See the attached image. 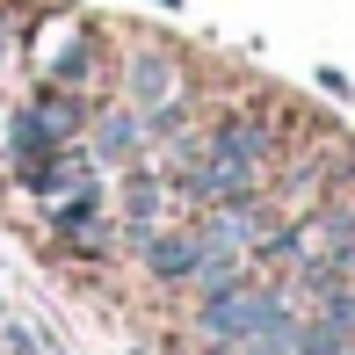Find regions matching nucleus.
<instances>
[{
    "label": "nucleus",
    "mask_w": 355,
    "mask_h": 355,
    "mask_svg": "<svg viewBox=\"0 0 355 355\" xmlns=\"http://www.w3.org/2000/svg\"><path fill=\"white\" fill-rule=\"evenodd\" d=\"M218 355H304V319L283 312V319H268L261 334H247V341H232V348H218Z\"/></svg>",
    "instance_id": "1a4fd4ad"
},
{
    "label": "nucleus",
    "mask_w": 355,
    "mask_h": 355,
    "mask_svg": "<svg viewBox=\"0 0 355 355\" xmlns=\"http://www.w3.org/2000/svg\"><path fill=\"white\" fill-rule=\"evenodd\" d=\"M189 232L203 239V254H247V261H254V247H261V232H268V211L254 196H218V203L196 211Z\"/></svg>",
    "instance_id": "f03ea898"
},
{
    "label": "nucleus",
    "mask_w": 355,
    "mask_h": 355,
    "mask_svg": "<svg viewBox=\"0 0 355 355\" xmlns=\"http://www.w3.org/2000/svg\"><path fill=\"white\" fill-rule=\"evenodd\" d=\"M94 225H102V182H94V189H73V196L51 203V232L58 239H80V232H94Z\"/></svg>",
    "instance_id": "9d476101"
},
{
    "label": "nucleus",
    "mask_w": 355,
    "mask_h": 355,
    "mask_svg": "<svg viewBox=\"0 0 355 355\" xmlns=\"http://www.w3.org/2000/svg\"><path fill=\"white\" fill-rule=\"evenodd\" d=\"M8 58H15V22L0 15V73H8Z\"/></svg>",
    "instance_id": "ddd939ff"
},
{
    "label": "nucleus",
    "mask_w": 355,
    "mask_h": 355,
    "mask_svg": "<svg viewBox=\"0 0 355 355\" xmlns=\"http://www.w3.org/2000/svg\"><path fill=\"white\" fill-rule=\"evenodd\" d=\"M138 254H145V276H153L159 290H174V283H189V276H196V261H203V239L189 232V225H182V232H167V225H159V232L145 239Z\"/></svg>",
    "instance_id": "39448f33"
},
{
    "label": "nucleus",
    "mask_w": 355,
    "mask_h": 355,
    "mask_svg": "<svg viewBox=\"0 0 355 355\" xmlns=\"http://www.w3.org/2000/svg\"><path fill=\"white\" fill-rule=\"evenodd\" d=\"M80 145H87L102 167H131L138 145H145V116H138V109H102V116H87Z\"/></svg>",
    "instance_id": "20e7f679"
},
{
    "label": "nucleus",
    "mask_w": 355,
    "mask_h": 355,
    "mask_svg": "<svg viewBox=\"0 0 355 355\" xmlns=\"http://www.w3.org/2000/svg\"><path fill=\"white\" fill-rule=\"evenodd\" d=\"M167 8H182V0H167Z\"/></svg>",
    "instance_id": "2eb2a0df"
},
{
    "label": "nucleus",
    "mask_w": 355,
    "mask_h": 355,
    "mask_svg": "<svg viewBox=\"0 0 355 355\" xmlns=\"http://www.w3.org/2000/svg\"><path fill=\"white\" fill-rule=\"evenodd\" d=\"M232 283H247V254H203L196 276H189L196 297H218V290H232Z\"/></svg>",
    "instance_id": "9b49d317"
},
{
    "label": "nucleus",
    "mask_w": 355,
    "mask_h": 355,
    "mask_svg": "<svg viewBox=\"0 0 355 355\" xmlns=\"http://www.w3.org/2000/svg\"><path fill=\"white\" fill-rule=\"evenodd\" d=\"M283 312H297V297L290 290H276V283H232V290H218V297H203L196 304V341L203 348H232V341H247V334H261L268 319H283Z\"/></svg>",
    "instance_id": "f257e3e1"
},
{
    "label": "nucleus",
    "mask_w": 355,
    "mask_h": 355,
    "mask_svg": "<svg viewBox=\"0 0 355 355\" xmlns=\"http://www.w3.org/2000/svg\"><path fill=\"white\" fill-rule=\"evenodd\" d=\"M334 268H355V232H348V247H341V261H334Z\"/></svg>",
    "instance_id": "4468645a"
},
{
    "label": "nucleus",
    "mask_w": 355,
    "mask_h": 355,
    "mask_svg": "<svg viewBox=\"0 0 355 355\" xmlns=\"http://www.w3.org/2000/svg\"><path fill=\"white\" fill-rule=\"evenodd\" d=\"M87 66H94V44H87V37H73V44H66V51H58V58H51V87H73V80H80V73H87Z\"/></svg>",
    "instance_id": "f8f14e48"
},
{
    "label": "nucleus",
    "mask_w": 355,
    "mask_h": 355,
    "mask_svg": "<svg viewBox=\"0 0 355 355\" xmlns=\"http://www.w3.org/2000/svg\"><path fill=\"white\" fill-rule=\"evenodd\" d=\"M203 145H211V153H239V159H268V153H276V123L254 116V109H232Z\"/></svg>",
    "instance_id": "0eeeda50"
},
{
    "label": "nucleus",
    "mask_w": 355,
    "mask_h": 355,
    "mask_svg": "<svg viewBox=\"0 0 355 355\" xmlns=\"http://www.w3.org/2000/svg\"><path fill=\"white\" fill-rule=\"evenodd\" d=\"M22 109H29V123H37V131L51 138V145H73L80 131H87V109H80V102H73L66 87H51V94H37V102H22Z\"/></svg>",
    "instance_id": "6e6552de"
},
{
    "label": "nucleus",
    "mask_w": 355,
    "mask_h": 355,
    "mask_svg": "<svg viewBox=\"0 0 355 355\" xmlns=\"http://www.w3.org/2000/svg\"><path fill=\"white\" fill-rule=\"evenodd\" d=\"M51 355H66V348H51Z\"/></svg>",
    "instance_id": "dca6fc26"
},
{
    "label": "nucleus",
    "mask_w": 355,
    "mask_h": 355,
    "mask_svg": "<svg viewBox=\"0 0 355 355\" xmlns=\"http://www.w3.org/2000/svg\"><path fill=\"white\" fill-rule=\"evenodd\" d=\"M94 174H102V159L87 153V145H58V153H44V159H29L22 167V182L37 189L44 203H58V196H73V189H94Z\"/></svg>",
    "instance_id": "7ed1b4c3"
},
{
    "label": "nucleus",
    "mask_w": 355,
    "mask_h": 355,
    "mask_svg": "<svg viewBox=\"0 0 355 355\" xmlns=\"http://www.w3.org/2000/svg\"><path fill=\"white\" fill-rule=\"evenodd\" d=\"M123 87H131V102H138V109L182 102V66H174L167 51H131V66H123Z\"/></svg>",
    "instance_id": "423d86ee"
}]
</instances>
